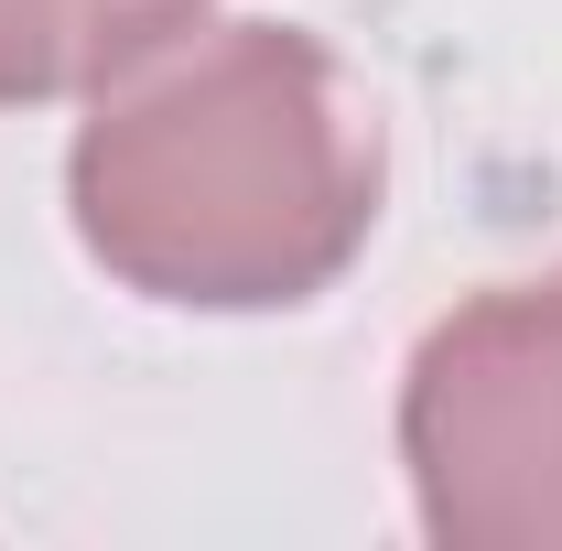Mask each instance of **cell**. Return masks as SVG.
<instances>
[{
	"label": "cell",
	"mask_w": 562,
	"mask_h": 551,
	"mask_svg": "<svg viewBox=\"0 0 562 551\" xmlns=\"http://www.w3.org/2000/svg\"><path fill=\"white\" fill-rule=\"evenodd\" d=\"M379 109L303 22H195L98 87L66 151L87 260L173 314L336 292L379 227Z\"/></svg>",
	"instance_id": "6da1fadb"
},
{
	"label": "cell",
	"mask_w": 562,
	"mask_h": 551,
	"mask_svg": "<svg viewBox=\"0 0 562 551\" xmlns=\"http://www.w3.org/2000/svg\"><path fill=\"white\" fill-rule=\"evenodd\" d=\"M401 476L443 551H562V271L487 281L401 368Z\"/></svg>",
	"instance_id": "7a4b0ae2"
},
{
	"label": "cell",
	"mask_w": 562,
	"mask_h": 551,
	"mask_svg": "<svg viewBox=\"0 0 562 551\" xmlns=\"http://www.w3.org/2000/svg\"><path fill=\"white\" fill-rule=\"evenodd\" d=\"M206 0H0V109H66L195 33Z\"/></svg>",
	"instance_id": "3957f363"
}]
</instances>
